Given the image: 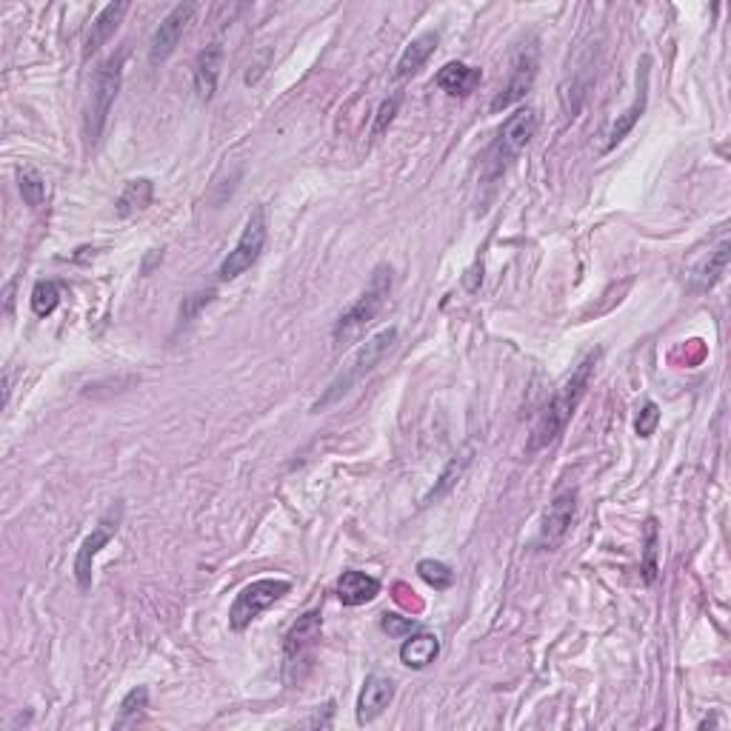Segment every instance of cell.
I'll return each instance as SVG.
<instances>
[{
	"label": "cell",
	"instance_id": "obj_21",
	"mask_svg": "<svg viewBox=\"0 0 731 731\" xmlns=\"http://www.w3.org/2000/svg\"><path fill=\"white\" fill-rule=\"evenodd\" d=\"M152 195H155V186H152V180L146 178H138V180H129L126 186H123V192L118 195V215L120 218H129V215H135V212H143L149 203H152Z\"/></svg>",
	"mask_w": 731,
	"mask_h": 731
},
{
	"label": "cell",
	"instance_id": "obj_5",
	"mask_svg": "<svg viewBox=\"0 0 731 731\" xmlns=\"http://www.w3.org/2000/svg\"><path fill=\"white\" fill-rule=\"evenodd\" d=\"M537 132V115L534 109H517L512 118L503 123V129L497 132V140L492 143L489 155H486V175L489 178H500L506 172V166L512 163L534 138Z\"/></svg>",
	"mask_w": 731,
	"mask_h": 731
},
{
	"label": "cell",
	"instance_id": "obj_17",
	"mask_svg": "<svg viewBox=\"0 0 731 731\" xmlns=\"http://www.w3.org/2000/svg\"><path fill=\"white\" fill-rule=\"evenodd\" d=\"M377 594H380V580L372 577V574L349 569V572L340 574V580H337V597H340L343 606H363V603H372Z\"/></svg>",
	"mask_w": 731,
	"mask_h": 731
},
{
	"label": "cell",
	"instance_id": "obj_10",
	"mask_svg": "<svg viewBox=\"0 0 731 731\" xmlns=\"http://www.w3.org/2000/svg\"><path fill=\"white\" fill-rule=\"evenodd\" d=\"M195 12H198V3H180L166 18L160 20V26L155 29L152 40H149V63L152 66H160V63L172 58V52L178 49L180 38L189 29Z\"/></svg>",
	"mask_w": 731,
	"mask_h": 731
},
{
	"label": "cell",
	"instance_id": "obj_12",
	"mask_svg": "<svg viewBox=\"0 0 731 731\" xmlns=\"http://www.w3.org/2000/svg\"><path fill=\"white\" fill-rule=\"evenodd\" d=\"M574 512H577V492L574 489H563V492L554 494V500L549 503V509L543 514V526H540V543L543 546H557L569 526H572Z\"/></svg>",
	"mask_w": 731,
	"mask_h": 731
},
{
	"label": "cell",
	"instance_id": "obj_7",
	"mask_svg": "<svg viewBox=\"0 0 731 731\" xmlns=\"http://www.w3.org/2000/svg\"><path fill=\"white\" fill-rule=\"evenodd\" d=\"M266 235H269V226H266V209L257 206L255 212L246 220V229L235 243V249L223 257L220 263L218 277L220 280H238L243 272H249L255 266L260 255H263V246H266Z\"/></svg>",
	"mask_w": 731,
	"mask_h": 731
},
{
	"label": "cell",
	"instance_id": "obj_23",
	"mask_svg": "<svg viewBox=\"0 0 731 731\" xmlns=\"http://www.w3.org/2000/svg\"><path fill=\"white\" fill-rule=\"evenodd\" d=\"M146 709H149V689H146V686H138V689H132V692L120 700V714L115 726H118V729H123V726H135L138 720H143Z\"/></svg>",
	"mask_w": 731,
	"mask_h": 731
},
{
	"label": "cell",
	"instance_id": "obj_13",
	"mask_svg": "<svg viewBox=\"0 0 731 731\" xmlns=\"http://www.w3.org/2000/svg\"><path fill=\"white\" fill-rule=\"evenodd\" d=\"M649 69H652V58L646 55V58L640 60V66H637V95H634V103L620 115V118L614 120L609 140H606V152H612L614 146L632 132L634 123L643 118L646 103H649Z\"/></svg>",
	"mask_w": 731,
	"mask_h": 731
},
{
	"label": "cell",
	"instance_id": "obj_27",
	"mask_svg": "<svg viewBox=\"0 0 731 731\" xmlns=\"http://www.w3.org/2000/svg\"><path fill=\"white\" fill-rule=\"evenodd\" d=\"M469 460H472V457H469V455L455 457V460H452V463H449V466L443 469V475H440V480H437V486H435V489H432V492L426 494V500H423V503H432V500H437V497H443V494L449 492V489L455 486L457 480H460V475H463V469L469 466Z\"/></svg>",
	"mask_w": 731,
	"mask_h": 731
},
{
	"label": "cell",
	"instance_id": "obj_25",
	"mask_svg": "<svg viewBox=\"0 0 731 731\" xmlns=\"http://www.w3.org/2000/svg\"><path fill=\"white\" fill-rule=\"evenodd\" d=\"M417 574H420L435 592H446V589L455 583V572H452L446 563H440V560H420V563H417Z\"/></svg>",
	"mask_w": 731,
	"mask_h": 731
},
{
	"label": "cell",
	"instance_id": "obj_19",
	"mask_svg": "<svg viewBox=\"0 0 731 731\" xmlns=\"http://www.w3.org/2000/svg\"><path fill=\"white\" fill-rule=\"evenodd\" d=\"M437 43H440V35H437V32H423V35H417V38L403 49L400 60H397L395 78L406 80L412 78V75H417V72L426 66V60L435 55Z\"/></svg>",
	"mask_w": 731,
	"mask_h": 731
},
{
	"label": "cell",
	"instance_id": "obj_1",
	"mask_svg": "<svg viewBox=\"0 0 731 731\" xmlns=\"http://www.w3.org/2000/svg\"><path fill=\"white\" fill-rule=\"evenodd\" d=\"M597 357H600V352H592L589 357H583L577 363V369L563 380V386L546 403V409L540 412V420H537L532 440H529V452L532 455L540 452V449H546V446H552L554 440L566 432L569 420H572L577 406H580V400L586 395V389H589V380H592L594 366H597Z\"/></svg>",
	"mask_w": 731,
	"mask_h": 731
},
{
	"label": "cell",
	"instance_id": "obj_31",
	"mask_svg": "<svg viewBox=\"0 0 731 731\" xmlns=\"http://www.w3.org/2000/svg\"><path fill=\"white\" fill-rule=\"evenodd\" d=\"M397 109H400V95H395V98H389L380 103V109H377L375 129H372V138H377V135H383V132H386V126L395 120Z\"/></svg>",
	"mask_w": 731,
	"mask_h": 731
},
{
	"label": "cell",
	"instance_id": "obj_4",
	"mask_svg": "<svg viewBox=\"0 0 731 731\" xmlns=\"http://www.w3.org/2000/svg\"><path fill=\"white\" fill-rule=\"evenodd\" d=\"M120 80H123V55H112L98 66L95 78H92V95H89V106H86V140L98 143V138L106 129L109 112L115 106V98L120 92Z\"/></svg>",
	"mask_w": 731,
	"mask_h": 731
},
{
	"label": "cell",
	"instance_id": "obj_15",
	"mask_svg": "<svg viewBox=\"0 0 731 731\" xmlns=\"http://www.w3.org/2000/svg\"><path fill=\"white\" fill-rule=\"evenodd\" d=\"M220 66H223V46L220 43H209L206 49H200L198 58H195V95L203 103L215 98Z\"/></svg>",
	"mask_w": 731,
	"mask_h": 731
},
{
	"label": "cell",
	"instance_id": "obj_6",
	"mask_svg": "<svg viewBox=\"0 0 731 731\" xmlns=\"http://www.w3.org/2000/svg\"><path fill=\"white\" fill-rule=\"evenodd\" d=\"M289 592H292V583L283 577H260L255 583L243 586L235 597V603H232V609H229V626L235 632H243L246 626H252V620H257L269 606H275L277 600H283Z\"/></svg>",
	"mask_w": 731,
	"mask_h": 731
},
{
	"label": "cell",
	"instance_id": "obj_30",
	"mask_svg": "<svg viewBox=\"0 0 731 731\" xmlns=\"http://www.w3.org/2000/svg\"><path fill=\"white\" fill-rule=\"evenodd\" d=\"M380 626H383V632H389L392 637H403V634L415 632L417 620H412V617H400V614H383Z\"/></svg>",
	"mask_w": 731,
	"mask_h": 731
},
{
	"label": "cell",
	"instance_id": "obj_24",
	"mask_svg": "<svg viewBox=\"0 0 731 731\" xmlns=\"http://www.w3.org/2000/svg\"><path fill=\"white\" fill-rule=\"evenodd\" d=\"M18 186L20 195L26 200V206H32V209L43 206V200H46V180H43L38 169H20Z\"/></svg>",
	"mask_w": 731,
	"mask_h": 731
},
{
	"label": "cell",
	"instance_id": "obj_2",
	"mask_svg": "<svg viewBox=\"0 0 731 731\" xmlns=\"http://www.w3.org/2000/svg\"><path fill=\"white\" fill-rule=\"evenodd\" d=\"M395 343H397L395 326H389V329L377 332L375 337H369V340L357 349L355 355H352V360L340 369V375L326 386V392H323V397L312 406V412L317 415V412H323L326 406H332L335 400H340L343 395H349L363 377L369 375V372H375L377 363L395 349Z\"/></svg>",
	"mask_w": 731,
	"mask_h": 731
},
{
	"label": "cell",
	"instance_id": "obj_14",
	"mask_svg": "<svg viewBox=\"0 0 731 731\" xmlns=\"http://www.w3.org/2000/svg\"><path fill=\"white\" fill-rule=\"evenodd\" d=\"M395 700V683L389 677H380V674H369L363 680V689L357 697V723L366 726L377 720L380 714L389 709V703Z\"/></svg>",
	"mask_w": 731,
	"mask_h": 731
},
{
	"label": "cell",
	"instance_id": "obj_8",
	"mask_svg": "<svg viewBox=\"0 0 731 731\" xmlns=\"http://www.w3.org/2000/svg\"><path fill=\"white\" fill-rule=\"evenodd\" d=\"M120 523H123V503H112L106 514L100 517V523L92 529V534L80 543L78 557H75V580L78 586L86 592L92 586V566H95V557L100 554L103 546H109V540L118 534Z\"/></svg>",
	"mask_w": 731,
	"mask_h": 731
},
{
	"label": "cell",
	"instance_id": "obj_18",
	"mask_svg": "<svg viewBox=\"0 0 731 731\" xmlns=\"http://www.w3.org/2000/svg\"><path fill=\"white\" fill-rule=\"evenodd\" d=\"M437 86L443 89V92H449V95H460V98H466V95H472L477 86H480V80H483V72L477 69V66H469V63H460V60H452V63H446L440 72H437Z\"/></svg>",
	"mask_w": 731,
	"mask_h": 731
},
{
	"label": "cell",
	"instance_id": "obj_28",
	"mask_svg": "<svg viewBox=\"0 0 731 731\" xmlns=\"http://www.w3.org/2000/svg\"><path fill=\"white\" fill-rule=\"evenodd\" d=\"M654 554H657V523L649 520V523H646V563H643V577H646V583H652L654 577H657Z\"/></svg>",
	"mask_w": 731,
	"mask_h": 731
},
{
	"label": "cell",
	"instance_id": "obj_11",
	"mask_svg": "<svg viewBox=\"0 0 731 731\" xmlns=\"http://www.w3.org/2000/svg\"><path fill=\"white\" fill-rule=\"evenodd\" d=\"M320 629H323V614L317 612H306L303 617H297V623L286 632L283 637V663H286V674L303 666L309 657H312V649L317 646L320 640Z\"/></svg>",
	"mask_w": 731,
	"mask_h": 731
},
{
	"label": "cell",
	"instance_id": "obj_3",
	"mask_svg": "<svg viewBox=\"0 0 731 731\" xmlns=\"http://www.w3.org/2000/svg\"><path fill=\"white\" fill-rule=\"evenodd\" d=\"M389 292H392V266L380 263V266H375L372 280H369V286L363 289V295L357 297L355 303H352L343 315L337 317L332 337H335V340H349V337L357 335L363 326H369V323L380 315V309L386 306Z\"/></svg>",
	"mask_w": 731,
	"mask_h": 731
},
{
	"label": "cell",
	"instance_id": "obj_22",
	"mask_svg": "<svg viewBox=\"0 0 731 731\" xmlns=\"http://www.w3.org/2000/svg\"><path fill=\"white\" fill-rule=\"evenodd\" d=\"M726 266H729V240H720V246L709 252V260L703 263V269L697 272V286L700 289H712L720 277L726 275Z\"/></svg>",
	"mask_w": 731,
	"mask_h": 731
},
{
	"label": "cell",
	"instance_id": "obj_16",
	"mask_svg": "<svg viewBox=\"0 0 731 731\" xmlns=\"http://www.w3.org/2000/svg\"><path fill=\"white\" fill-rule=\"evenodd\" d=\"M126 12H129V3H126V0H120V3H109V6H103V9H100L98 18L92 20V29H89V35H86V43H83V58L95 55L100 46H103L106 40L118 32L120 20H123Z\"/></svg>",
	"mask_w": 731,
	"mask_h": 731
},
{
	"label": "cell",
	"instance_id": "obj_29",
	"mask_svg": "<svg viewBox=\"0 0 731 731\" xmlns=\"http://www.w3.org/2000/svg\"><path fill=\"white\" fill-rule=\"evenodd\" d=\"M657 423H660V409H657V403H646L643 406V412L637 415V420H634V432L640 437H652L654 435V429H657Z\"/></svg>",
	"mask_w": 731,
	"mask_h": 731
},
{
	"label": "cell",
	"instance_id": "obj_20",
	"mask_svg": "<svg viewBox=\"0 0 731 731\" xmlns=\"http://www.w3.org/2000/svg\"><path fill=\"white\" fill-rule=\"evenodd\" d=\"M437 654H440V640L429 632L406 634V640L400 646V660L409 669H426V666H432L437 660Z\"/></svg>",
	"mask_w": 731,
	"mask_h": 731
},
{
	"label": "cell",
	"instance_id": "obj_26",
	"mask_svg": "<svg viewBox=\"0 0 731 731\" xmlns=\"http://www.w3.org/2000/svg\"><path fill=\"white\" fill-rule=\"evenodd\" d=\"M60 303V289L58 283L52 280H40L38 286L32 289V312L38 317H49Z\"/></svg>",
	"mask_w": 731,
	"mask_h": 731
},
{
	"label": "cell",
	"instance_id": "obj_9",
	"mask_svg": "<svg viewBox=\"0 0 731 731\" xmlns=\"http://www.w3.org/2000/svg\"><path fill=\"white\" fill-rule=\"evenodd\" d=\"M537 66H540V52H537V43L529 40L517 49V55L512 60V75L506 80V86L494 95L492 100V112H500V109H509L512 103L523 100L529 92H532L534 78H537Z\"/></svg>",
	"mask_w": 731,
	"mask_h": 731
}]
</instances>
